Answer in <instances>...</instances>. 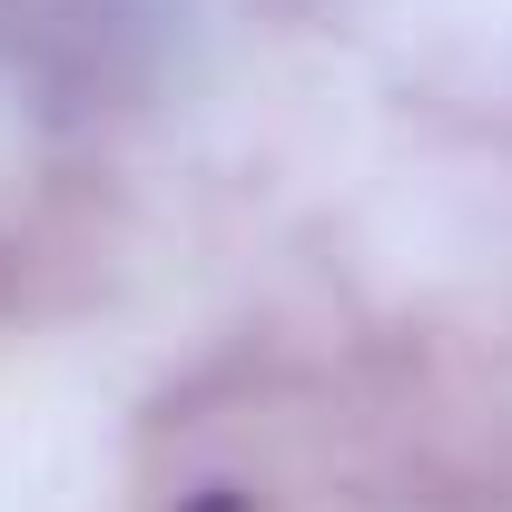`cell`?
I'll use <instances>...</instances> for the list:
<instances>
[{
  "mask_svg": "<svg viewBox=\"0 0 512 512\" xmlns=\"http://www.w3.org/2000/svg\"><path fill=\"white\" fill-rule=\"evenodd\" d=\"M188 512H247V503H237V493H197Z\"/></svg>",
  "mask_w": 512,
  "mask_h": 512,
  "instance_id": "cell-1",
  "label": "cell"
}]
</instances>
